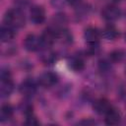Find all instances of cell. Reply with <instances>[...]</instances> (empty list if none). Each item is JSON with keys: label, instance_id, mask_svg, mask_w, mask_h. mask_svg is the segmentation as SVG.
Masks as SVG:
<instances>
[{"label": "cell", "instance_id": "6da1fadb", "mask_svg": "<svg viewBox=\"0 0 126 126\" xmlns=\"http://www.w3.org/2000/svg\"><path fill=\"white\" fill-rule=\"evenodd\" d=\"M3 23L15 30L23 28L26 24V17L23 10L17 7L7 10L3 18Z\"/></svg>", "mask_w": 126, "mask_h": 126}, {"label": "cell", "instance_id": "7a4b0ae2", "mask_svg": "<svg viewBox=\"0 0 126 126\" xmlns=\"http://www.w3.org/2000/svg\"><path fill=\"white\" fill-rule=\"evenodd\" d=\"M121 16L120 9L114 4H108L101 10V18L107 23H113L117 21Z\"/></svg>", "mask_w": 126, "mask_h": 126}, {"label": "cell", "instance_id": "3957f363", "mask_svg": "<svg viewBox=\"0 0 126 126\" xmlns=\"http://www.w3.org/2000/svg\"><path fill=\"white\" fill-rule=\"evenodd\" d=\"M58 80H59V77L56 73L46 71L39 75L37 79V83L43 88H51L58 83Z\"/></svg>", "mask_w": 126, "mask_h": 126}, {"label": "cell", "instance_id": "277c9868", "mask_svg": "<svg viewBox=\"0 0 126 126\" xmlns=\"http://www.w3.org/2000/svg\"><path fill=\"white\" fill-rule=\"evenodd\" d=\"M24 47L27 51L30 52H33V51H37L42 47V43H41V39L40 36H37L35 34H28L25 39H24Z\"/></svg>", "mask_w": 126, "mask_h": 126}, {"label": "cell", "instance_id": "5b68a950", "mask_svg": "<svg viewBox=\"0 0 126 126\" xmlns=\"http://www.w3.org/2000/svg\"><path fill=\"white\" fill-rule=\"evenodd\" d=\"M45 20V11L42 6L34 5L30 10V21L33 25H40Z\"/></svg>", "mask_w": 126, "mask_h": 126}, {"label": "cell", "instance_id": "8992f818", "mask_svg": "<svg viewBox=\"0 0 126 126\" xmlns=\"http://www.w3.org/2000/svg\"><path fill=\"white\" fill-rule=\"evenodd\" d=\"M42 47H50L57 40V32L55 29L49 27L43 31L40 35Z\"/></svg>", "mask_w": 126, "mask_h": 126}, {"label": "cell", "instance_id": "52a82bcc", "mask_svg": "<svg viewBox=\"0 0 126 126\" xmlns=\"http://www.w3.org/2000/svg\"><path fill=\"white\" fill-rule=\"evenodd\" d=\"M19 91L25 96H32L36 93V83L32 79L28 78L21 83Z\"/></svg>", "mask_w": 126, "mask_h": 126}, {"label": "cell", "instance_id": "ba28073f", "mask_svg": "<svg viewBox=\"0 0 126 126\" xmlns=\"http://www.w3.org/2000/svg\"><path fill=\"white\" fill-rule=\"evenodd\" d=\"M101 32L94 27H88L84 32V38L88 44H95L99 42Z\"/></svg>", "mask_w": 126, "mask_h": 126}, {"label": "cell", "instance_id": "9c48e42d", "mask_svg": "<svg viewBox=\"0 0 126 126\" xmlns=\"http://www.w3.org/2000/svg\"><path fill=\"white\" fill-rule=\"evenodd\" d=\"M111 107H112V105H111L110 101L107 98H104V97L98 98V99L94 100V103H93L94 111L95 113L99 114V115H104Z\"/></svg>", "mask_w": 126, "mask_h": 126}, {"label": "cell", "instance_id": "30bf717a", "mask_svg": "<svg viewBox=\"0 0 126 126\" xmlns=\"http://www.w3.org/2000/svg\"><path fill=\"white\" fill-rule=\"evenodd\" d=\"M39 60L45 65H51L56 60V54L50 47H41L39 50Z\"/></svg>", "mask_w": 126, "mask_h": 126}, {"label": "cell", "instance_id": "8fae6325", "mask_svg": "<svg viewBox=\"0 0 126 126\" xmlns=\"http://www.w3.org/2000/svg\"><path fill=\"white\" fill-rule=\"evenodd\" d=\"M121 121V114L115 107H111L104 114V122L107 125H117Z\"/></svg>", "mask_w": 126, "mask_h": 126}, {"label": "cell", "instance_id": "7c38bea8", "mask_svg": "<svg viewBox=\"0 0 126 126\" xmlns=\"http://www.w3.org/2000/svg\"><path fill=\"white\" fill-rule=\"evenodd\" d=\"M0 81V95L2 98L8 97L14 91V83L12 79H2Z\"/></svg>", "mask_w": 126, "mask_h": 126}, {"label": "cell", "instance_id": "4fadbf2b", "mask_svg": "<svg viewBox=\"0 0 126 126\" xmlns=\"http://www.w3.org/2000/svg\"><path fill=\"white\" fill-rule=\"evenodd\" d=\"M68 23V17L64 13H57L53 15L51 19V28L55 30H59L62 28H66V25Z\"/></svg>", "mask_w": 126, "mask_h": 126}, {"label": "cell", "instance_id": "5bb4252c", "mask_svg": "<svg viewBox=\"0 0 126 126\" xmlns=\"http://www.w3.org/2000/svg\"><path fill=\"white\" fill-rule=\"evenodd\" d=\"M16 35V32H15V29L9 27V26H6V25H3L0 29V38H1V41L2 42H9L11 41Z\"/></svg>", "mask_w": 126, "mask_h": 126}, {"label": "cell", "instance_id": "9a60e30c", "mask_svg": "<svg viewBox=\"0 0 126 126\" xmlns=\"http://www.w3.org/2000/svg\"><path fill=\"white\" fill-rule=\"evenodd\" d=\"M100 32H101V36L106 40H114L119 36L118 30L113 25H110V24L106 26Z\"/></svg>", "mask_w": 126, "mask_h": 126}, {"label": "cell", "instance_id": "2e32d148", "mask_svg": "<svg viewBox=\"0 0 126 126\" xmlns=\"http://www.w3.org/2000/svg\"><path fill=\"white\" fill-rule=\"evenodd\" d=\"M68 67L73 72H81L85 69V62L80 56H73L68 60Z\"/></svg>", "mask_w": 126, "mask_h": 126}, {"label": "cell", "instance_id": "e0dca14e", "mask_svg": "<svg viewBox=\"0 0 126 126\" xmlns=\"http://www.w3.org/2000/svg\"><path fill=\"white\" fill-rule=\"evenodd\" d=\"M56 32H57V39L60 40L63 44H70L73 42V34L67 28L56 30Z\"/></svg>", "mask_w": 126, "mask_h": 126}, {"label": "cell", "instance_id": "ac0fdd59", "mask_svg": "<svg viewBox=\"0 0 126 126\" xmlns=\"http://www.w3.org/2000/svg\"><path fill=\"white\" fill-rule=\"evenodd\" d=\"M14 114V108L10 103H4L1 106L0 109V120L1 122L8 121L13 117Z\"/></svg>", "mask_w": 126, "mask_h": 126}, {"label": "cell", "instance_id": "d6986e66", "mask_svg": "<svg viewBox=\"0 0 126 126\" xmlns=\"http://www.w3.org/2000/svg\"><path fill=\"white\" fill-rule=\"evenodd\" d=\"M126 59V51L123 49H115L109 53V60L111 63H120Z\"/></svg>", "mask_w": 126, "mask_h": 126}, {"label": "cell", "instance_id": "ffe728a7", "mask_svg": "<svg viewBox=\"0 0 126 126\" xmlns=\"http://www.w3.org/2000/svg\"><path fill=\"white\" fill-rule=\"evenodd\" d=\"M90 11H91L90 5H89V4H86V3L84 2L81 6H79V7H77V8L75 9V16H76V18H77L78 20H83V19H85L86 17H88Z\"/></svg>", "mask_w": 126, "mask_h": 126}, {"label": "cell", "instance_id": "44dd1931", "mask_svg": "<svg viewBox=\"0 0 126 126\" xmlns=\"http://www.w3.org/2000/svg\"><path fill=\"white\" fill-rule=\"evenodd\" d=\"M98 70L102 75H109L112 72V67H111V62L110 60H105L102 59L98 62Z\"/></svg>", "mask_w": 126, "mask_h": 126}, {"label": "cell", "instance_id": "7402d4cb", "mask_svg": "<svg viewBox=\"0 0 126 126\" xmlns=\"http://www.w3.org/2000/svg\"><path fill=\"white\" fill-rule=\"evenodd\" d=\"M19 109L21 110V112L27 116V115H30V114H32V109H33V106L31 102L29 101H23L21 102L20 106H19Z\"/></svg>", "mask_w": 126, "mask_h": 126}, {"label": "cell", "instance_id": "603a6c76", "mask_svg": "<svg viewBox=\"0 0 126 126\" xmlns=\"http://www.w3.org/2000/svg\"><path fill=\"white\" fill-rule=\"evenodd\" d=\"M25 124L27 125H38L39 124V121L37 120V118L33 115V114H30V115H27L26 116V120H25Z\"/></svg>", "mask_w": 126, "mask_h": 126}, {"label": "cell", "instance_id": "cb8c5ba5", "mask_svg": "<svg viewBox=\"0 0 126 126\" xmlns=\"http://www.w3.org/2000/svg\"><path fill=\"white\" fill-rule=\"evenodd\" d=\"M50 4L53 8L62 9L67 4V0H50Z\"/></svg>", "mask_w": 126, "mask_h": 126}, {"label": "cell", "instance_id": "d4e9b609", "mask_svg": "<svg viewBox=\"0 0 126 126\" xmlns=\"http://www.w3.org/2000/svg\"><path fill=\"white\" fill-rule=\"evenodd\" d=\"M30 2H31V0H15V4H16L17 8H19V9L28 7L30 5Z\"/></svg>", "mask_w": 126, "mask_h": 126}, {"label": "cell", "instance_id": "484cf974", "mask_svg": "<svg viewBox=\"0 0 126 126\" xmlns=\"http://www.w3.org/2000/svg\"><path fill=\"white\" fill-rule=\"evenodd\" d=\"M2 79H11V72L9 71V69H5V68L1 69L0 80H2Z\"/></svg>", "mask_w": 126, "mask_h": 126}, {"label": "cell", "instance_id": "4316f807", "mask_svg": "<svg viewBox=\"0 0 126 126\" xmlns=\"http://www.w3.org/2000/svg\"><path fill=\"white\" fill-rule=\"evenodd\" d=\"M83 3H84V0H67V4L71 7H73L74 9L81 6Z\"/></svg>", "mask_w": 126, "mask_h": 126}, {"label": "cell", "instance_id": "83f0119b", "mask_svg": "<svg viewBox=\"0 0 126 126\" xmlns=\"http://www.w3.org/2000/svg\"><path fill=\"white\" fill-rule=\"evenodd\" d=\"M69 92H70V86H64L63 88H61V90L59 92V94H60L61 97H65L66 95H68Z\"/></svg>", "mask_w": 126, "mask_h": 126}, {"label": "cell", "instance_id": "f1b7e54d", "mask_svg": "<svg viewBox=\"0 0 126 126\" xmlns=\"http://www.w3.org/2000/svg\"><path fill=\"white\" fill-rule=\"evenodd\" d=\"M79 124H83V125H94V124H96V122L93 119H84L82 121L79 122Z\"/></svg>", "mask_w": 126, "mask_h": 126}, {"label": "cell", "instance_id": "f546056e", "mask_svg": "<svg viewBox=\"0 0 126 126\" xmlns=\"http://www.w3.org/2000/svg\"><path fill=\"white\" fill-rule=\"evenodd\" d=\"M124 38H125V41H126V33H125V35H124Z\"/></svg>", "mask_w": 126, "mask_h": 126}]
</instances>
